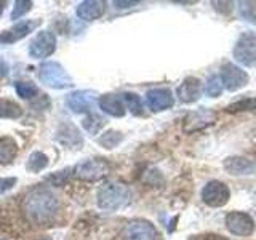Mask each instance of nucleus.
<instances>
[{"label":"nucleus","mask_w":256,"mask_h":240,"mask_svg":"<svg viewBox=\"0 0 256 240\" xmlns=\"http://www.w3.org/2000/svg\"><path fill=\"white\" fill-rule=\"evenodd\" d=\"M22 212L34 224H48L60 212V198L52 189L38 186L30 189L22 200Z\"/></svg>","instance_id":"1"},{"label":"nucleus","mask_w":256,"mask_h":240,"mask_svg":"<svg viewBox=\"0 0 256 240\" xmlns=\"http://www.w3.org/2000/svg\"><path fill=\"white\" fill-rule=\"evenodd\" d=\"M132 200V190L124 182L104 181L96 190V205L102 212H117L126 206Z\"/></svg>","instance_id":"2"},{"label":"nucleus","mask_w":256,"mask_h":240,"mask_svg":"<svg viewBox=\"0 0 256 240\" xmlns=\"http://www.w3.org/2000/svg\"><path fill=\"white\" fill-rule=\"evenodd\" d=\"M37 77L45 86L53 90H68L74 85V80L62 64L56 61H44L37 69Z\"/></svg>","instance_id":"3"},{"label":"nucleus","mask_w":256,"mask_h":240,"mask_svg":"<svg viewBox=\"0 0 256 240\" xmlns=\"http://www.w3.org/2000/svg\"><path fill=\"white\" fill-rule=\"evenodd\" d=\"M109 173H110V165L108 164L106 158H101V157L85 158L74 166L76 178L80 181H86V182L101 181L106 178Z\"/></svg>","instance_id":"4"},{"label":"nucleus","mask_w":256,"mask_h":240,"mask_svg":"<svg viewBox=\"0 0 256 240\" xmlns=\"http://www.w3.org/2000/svg\"><path fill=\"white\" fill-rule=\"evenodd\" d=\"M232 56L238 64H242L245 68H256V34L245 32V34L240 36L236 42Z\"/></svg>","instance_id":"5"},{"label":"nucleus","mask_w":256,"mask_h":240,"mask_svg":"<svg viewBox=\"0 0 256 240\" xmlns=\"http://www.w3.org/2000/svg\"><path fill=\"white\" fill-rule=\"evenodd\" d=\"M98 98L94 90H77L66 96V106L74 114H92L98 106Z\"/></svg>","instance_id":"6"},{"label":"nucleus","mask_w":256,"mask_h":240,"mask_svg":"<svg viewBox=\"0 0 256 240\" xmlns=\"http://www.w3.org/2000/svg\"><path fill=\"white\" fill-rule=\"evenodd\" d=\"M56 36L52 30H38L29 44V54L34 60H45L56 52Z\"/></svg>","instance_id":"7"},{"label":"nucleus","mask_w":256,"mask_h":240,"mask_svg":"<svg viewBox=\"0 0 256 240\" xmlns=\"http://www.w3.org/2000/svg\"><path fill=\"white\" fill-rule=\"evenodd\" d=\"M216 120H218V114L213 109H197L192 110L182 118V132L184 133H196L204 130L206 126H212Z\"/></svg>","instance_id":"8"},{"label":"nucleus","mask_w":256,"mask_h":240,"mask_svg":"<svg viewBox=\"0 0 256 240\" xmlns=\"http://www.w3.org/2000/svg\"><path fill=\"white\" fill-rule=\"evenodd\" d=\"M220 78H221L222 88H226L229 92L240 90V88H244L248 84V80H250V77H248V74L242 68H238L232 62L222 64Z\"/></svg>","instance_id":"9"},{"label":"nucleus","mask_w":256,"mask_h":240,"mask_svg":"<svg viewBox=\"0 0 256 240\" xmlns=\"http://www.w3.org/2000/svg\"><path fill=\"white\" fill-rule=\"evenodd\" d=\"M40 20H22L20 22L13 24L10 29L4 30L0 34V44L2 45H13L16 42H21L22 38H26L30 32H34L40 26Z\"/></svg>","instance_id":"10"},{"label":"nucleus","mask_w":256,"mask_h":240,"mask_svg":"<svg viewBox=\"0 0 256 240\" xmlns=\"http://www.w3.org/2000/svg\"><path fill=\"white\" fill-rule=\"evenodd\" d=\"M230 198V190L224 182L221 181H210L205 184L202 189V200L208 206H224Z\"/></svg>","instance_id":"11"},{"label":"nucleus","mask_w":256,"mask_h":240,"mask_svg":"<svg viewBox=\"0 0 256 240\" xmlns=\"http://www.w3.org/2000/svg\"><path fill=\"white\" fill-rule=\"evenodd\" d=\"M226 228L230 234L238 237H248L254 230V221L248 213L244 212H230L226 216Z\"/></svg>","instance_id":"12"},{"label":"nucleus","mask_w":256,"mask_h":240,"mask_svg":"<svg viewBox=\"0 0 256 240\" xmlns=\"http://www.w3.org/2000/svg\"><path fill=\"white\" fill-rule=\"evenodd\" d=\"M124 240H157V229L148 220H133L124 229Z\"/></svg>","instance_id":"13"},{"label":"nucleus","mask_w":256,"mask_h":240,"mask_svg":"<svg viewBox=\"0 0 256 240\" xmlns=\"http://www.w3.org/2000/svg\"><path fill=\"white\" fill-rule=\"evenodd\" d=\"M146 104L152 112H162L173 108L174 96L170 88H152L146 93Z\"/></svg>","instance_id":"14"},{"label":"nucleus","mask_w":256,"mask_h":240,"mask_svg":"<svg viewBox=\"0 0 256 240\" xmlns=\"http://www.w3.org/2000/svg\"><path fill=\"white\" fill-rule=\"evenodd\" d=\"M176 94H178L180 101L184 104L196 102L202 96V82L197 77H186L180 84Z\"/></svg>","instance_id":"15"},{"label":"nucleus","mask_w":256,"mask_h":240,"mask_svg":"<svg viewBox=\"0 0 256 240\" xmlns=\"http://www.w3.org/2000/svg\"><path fill=\"white\" fill-rule=\"evenodd\" d=\"M98 106L104 114L116 117V118H122L126 114L125 104H124L122 96L120 94H114V93L101 94L98 98Z\"/></svg>","instance_id":"16"},{"label":"nucleus","mask_w":256,"mask_h":240,"mask_svg":"<svg viewBox=\"0 0 256 240\" xmlns=\"http://www.w3.org/2000/svg\"><path fill=\"white\" fill-rule=\"evenodd\" d=\"M224 170L232 176H248L256 172V164L253 160L240 156H232L224 160Z\"/></svg>","instance_id":"17"},{"label":"nucleus","mask_w":256,"mask_h":240,"mask_svg":"<svg viewBox=\"0 0 256 240\" xmlns=\"http://www.w3.org/2000/svg\"><path fill=\"white\" fill-rule=\"evenodd\" d=\"M104 12H106V2H102V0H85L77 6V16L86 22L100 20Z\"/></svg>","instance_id":"18"},{"label":"nucleus","mask_w":256,"mask_h":240,"mask_svg":"<svg viewBox=\"0 0 256 240\" xmlns=\"http://www.w3.org/2000/svg\"><path fill=\"white\" fill-rule=\"evenodd\" d=\"M54 140L66 148H80L84 142L82 134L77 130V126L72 124H62L56 132Z\"/></svg>","instance_id":"19"},{"label":"nucleus","mask_w":256,"mask_h":240,"mask_svg":"<svg viewBox=\"0 0 256 240\" xmlns=\"http://www.w3.org/2000/svg\"><path fill=\"white\" fill-rule=\"evenodd\" d=\"M20 146L13 136H0V165H8L18 156Z\"/></svg>","instance_id":"20"},{"label":"nucleus","mask_w":256,"mask_h":240,"mask_svg":"<svg viewBox=\"0 0 256 240\" xmlns=\"http://www.w3.org/2000/svg\"><path fill=\"white\" fill-rule=\"evenodd\" d=\"M22 108L18 102L8 98H0V118L16 120L22 117Z\"/></svg>","instance_id":"21"},{"label":"nucleus","mask_w":256,"mask_h":240,"mask_svg":"<svg viewBox=\"0 0 256 240\" xmlns=\"http://www.w3.org/2000/svg\"><path fill=\"white\" fill-rule=\"evenodd\" d=\"M104 125H106V118L100 114H96V112L86 114V117L82 120V126L88 134H98L102 130Z\"/></svg>","instance_id":"22"},{"label":"nucleus","mask_w":256,"mask_h":240,"mask_svg":"<svg viewBox=\"0 0 256 240\" xmlns=\"http://www.w3.org/2000/svg\"><path fill=\"white\" fill-rule=\"evenodd\" d=\"M46 166H48V157L46 154H44V152H40V150L32 152L26 162V170L29 173H40V172H44Z\"/></svg>","instance_id":"23"},{"label":"nucleus","mask_w":256,"mask_h":240,"mask_svg":"<svg viewBox=\"0 0 256 240\" xmlns=\"http://www.w3.org/2000/svg\"><path fill=\"white\" fill-rule=\"evenodd\" d=\"M120 96H122L125 109L130 110L133 116H142L144 114V106H142V101L140 98V94L132 93V92H125Z\"/></svg>","instance_id":"24"},{"label":"nucleus","mask_w":256,"mask_h":240,"mask_svg":"<svg viewBox=\"0 0 256 240\" xmlns=\"http://www.w3.org/2000/svg\"><path fill=\"white\" fill-rule=\"evenodd\" d=\"M124 141V133H120L117 130H108L106 133H102L98 138V144L104 149H116L120 142Z\"/></svg>","instance_id":"25"},{"label":"nucleus","mask_w":256,"mask_h":240,"mask_svg":"<svg viewBox=\"0 0 256 240\" xmlns=\"http://www.w3.org/2000/svg\"><path fill=\"white\" fill-rule=\"evenodd\" d=\"M14 90L16 94L22 100H32L38 94V86L34 82H29V80H18L14 84Z\"/></svg>","instance_id":"26"},{"label":"nucleus","mask_w":256,"mask_h":240,"mask_svg":"<svg viewBox=\"0 0 256 240\" xmlns=\"http://www.w3.org/2000/svg\"><path fill=\"white\" fill-rule=\"evenodd\" d=\"M72 176H74V168H64L61 172H54L50 176H46L45 181L50 182L52 186H64L66 182H69Z\"/></svg>","instance_id":"27"},{"label":"nucleus","mask_w":256,"mask_h":240,"mask_svg":"<svg viewBox=\"0 0 256 240\" xmlns=\"http://www.w3.org/2000/svg\"><path fill=\"white\" fill-rule=\"evenodd\" d=\"M238 14L245 21L256 24V2H238Z\"/></svg>","instance_id":"28"},{"label":"nucleus","mask_w":256,"mask_h":240,"mask_svg":"<svg viewBox=\"0 0 256 240\" xmlns=\"http://www.w3.org/2000/svg\"><path fill=\"white\" fill-rule=\"evenodd\" d=\"M32 5H34V2H30V0H16L14 2V6H13V12L10 14V18L13 21L16 20H21L24 14L30 12Z\"/></svg>","instance_id":"29"},{"label":"nucleus","mask_w":256,"mask_h":240,"mask_svg":"<svg viewBox=\"0 0 256 240\" xmlns=\"http://www.w3.org/2000/svg\"><path fill=\"white\" fill-rule=\"evenodd\" d=\"M205 93L210 96V98H216V96H220L222 93V84L218 76H212L205 82Z\"/></svg>","instance_id":"30"},{"label":"nucleus","mask_w":256,"mask_h":240,"mask_svg":"<svg viewBox=\"0 0 256 240\" xmlns=\"http://www.w3.org/2000/svg\"><path fill=\"white\" fill-rule=\"evenodd\" d=\"M256 109V98H245L238 100L228 106V112H242V110H253Z\"/></svg>","instance_id":"31"},{"label":"nucleus","mask_w":256,"mask_h":240,"mask_svg":"<svg viewBox=\"0 0 256 240\" xmlns=\"http://www.w3.org/2000/svg\"><path fill=\"white\" fill-rule=\"evenodd\" d=\"M16 182H18V180L14 178V176H8V178H0V196H4L5 192L12 190Z\"/></svg>","instance_id":"32"},{"label":"nucleus","mask_w":256,"mask_h":240,"mask_svg":"<svg viewBox=\"0 0 256 240\" xmlns=\"http://www.w3.org/2000/svg\"><path fill=\"white\" fill-rule=\"evenodd\" d=\"M138 4H140V2H134V0H133V2H126V0H125V2H120V0H116V2H114V6L118 8V10H125V8L136 6Z\"/></svg>","instance_id":"33"},{"label":"nucleus","mask_w":256,"mask_h":240,"mask_svg":"<svg viewBox=\"0 0 256 240\" xmlns=\"http://www.w3.org/2000/svg\"><path fill=\"white\" fill-rule=\"evenodd\" d=\"M8 74V66L4 60H0V78H4Z\"/></svg>","instance_id":"34"},{"label":"nucleus","mask_w":256,"mask_h":240,"mask_svg":"<svg viewBox=\"0 0 256 240\" xmlns=\"http://www.w3.org/2000/svg\"><path fill=\"white\" fill-rule=\"evenodd\" d=\"M4 8H5V2H0V16L4 13Z\"/></svg>","instance_id":"35"},{"label":"nucleus","mask_w":256,"mask_h":240,"mask_svg":"<svg viewBox=\"0 0 256 240\" xmlns=\"http://www.w3.org/2000/svg\"><path fill=\"white\" fill-rule=\"evenodd\" d=\"M42 240H52V238H42Z\"/></svg>","instance_id":"36"}]
</instances>
